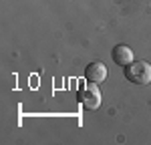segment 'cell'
Returning <instances> with one entry per match:
<instances>
[{"label": "cell", "instance_id": "obj_1", "mask_svg": "<svg viewBox=\"0 0 151 145\" xmlns=\"http://www.w3.org/2000/svg\"><path fill=\"white\" fill-rule=\"evenodd\" d=\"M125 79L135 85L151 83V65L145 60H131L125 67Z\"/></svg>", "mask_w": 151, "mask_h": 145}, {"label": "cell", "instance_id": "obj_2", "mask_svg": "<svg viewBox=\"0 0 151 145\" xmlns=\"http://www.w3.org/2000/svg\"><path fill=\"white\" fill-rule=\"evenodd\" d=\"M79 103L83 105V109H87V111H95V109L101 105V91L95 87V83L91 85H85L79 89Z\"/></svg>", "mask_w": 151, "mask_h": 145}, {"label": "cell", "instance_id": "obj_3", "mask_svg": "<svg viewBox=\"0 0 151 145\" xmlns=\"http://www.w3.org/2000/svg\"><path fill=\"white\" fill-rule=\"evenodd\" d=\"M89 83H101L107 79V67H105L103 62H99V60H95V62H89L87 67H85V75H83Z\"/></svg>", "mask_w": 151, "mask_h": 145}, {"label": "cell", "instance_id": "obj_4", "mask_svg": "<svg viewBox=\"0 0 151 145\" xmlns=\"http://www.w3.org/2000/svg\"><path fill=\"white\" fill-rule=\"evenodd\" d=\"M113 60H115V65H121V67H127L131 60H135V57H133V50L127 47V45H117L115 48H113Z\"/></svg>", "mask_w": 151, "mask_h": 145}]
</instances>
